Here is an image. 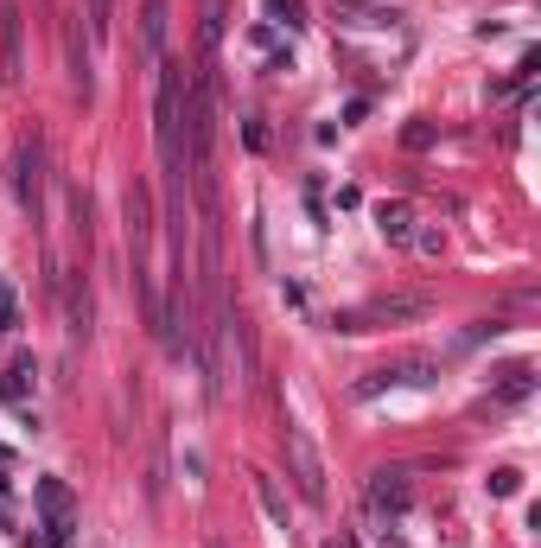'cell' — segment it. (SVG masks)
<instances>
[{
  "instance_id": "obj_1",
  "label": "cell",
  "mask_w": 541,
  "mask_h": 548,
  "mask_svg": "<svg viewBox=\"0 0 541 548\" xmlns=\"http://www.w3.org/2000/svg\"><path fill=\"white\" fill-rule=\"evenodd\" d=\"M281 453H287V472L300 485V498L319 510L325 504V459H319V447H312V434L300 421H281Z\"/></svg>"
},
{
  "instance_id": "obj_2",
  "label": "cell",
  "mask_w": 541,
  "mask_h": 548,
  "mask_svg": "<svg viewBox=\"0 0 541 548\" xmlns=\"http://www.w3.org/2000/svg\"><path fill=\"white\" fill-rule=\"evenodd\" d=\"M427 294H389L370 306H351V313H331V332H376V325H401V319H427Z\"/></svg>"
},
{
  "instance_id": "obj_3",
  "label": "cell",
  "mask_w": 541,
  "mask_h": 548,
  "mask_svg": "<svg viewBox=\"0 0 541 548\" xmlns=\"http://www.w3.org/2000/svg\"><path fill=\"white\" fill-rule=\"evenodd\" d=\"M13 198H20V211H32V217L45 211V141L39 134H26V141L13 147Z\"/></svg>"
},
{
  "instance_id": "obj_4",
  "label": "cell",
  "mask_w": 541,
  "mask_h": 548,
  "mask_svg": "<svg viewBox=\"0 0 541 548\" xmlns=\"http://www.w3.org/2000/svg\"><path fill=\"white\" fill-rule=\"evenodd\" d=\"M32 498H39V510H45V542L51 548H77V510H71L64 478H39V485H32Z\"/></svg>"
},
{
  "instance_id": "obj_5",
  "label": "cell",
  "mask_w": 541,
  "mask_h": 548,
  "mask_svg": "<svg viewBox=\"0 0 541 548\" xmlns=\"http://www.w3.org/2000/svg\"><path fill=\"white\" fill-rule=\"evenodd\" d=\"M433 376H440V364H433V357H401V364H382V370L363 376V383H357V402L382 396V389H427Z\"/></svg>"
},
{
  "instance_id": "obj_6",
  "label": "cell",
  "mask_w": 541,
  "mask_h": 548,
  "mask_svg": "<svg viewBox=\"0 0 541 548\" xmlns=\"http://www.w3.org/2000/svg\"><path fill=\"white\" fill-rule=\"evenodd\" d=\"M408 504H414V485H408V472H401V466L370 472V510L382 523H401V517H408Z\"/></svg>"
},
{
  "instance_id": "obj_7",
  "label": "cell",
  "mask_w": 541,
  "mask_h": 548,
  "mask_svg": "<svg viewBox=\"0 0 541 548\" xmlns=\"http://www.w3.org/2000/svg\"><path fill=\"white\" fill-rule=\"evenodd\" d=\"M0 77L7 83L26 77V13H20V0H0Z\"/></svg>"
},
{
  "instance_id": "obj_8",
  "label": "cell",
  "mask_w": 541,
  "mask_h": 548,
  "mask_svg": "<svg viewBox=\"0 0 541 548\" xmlns=\"http://www.w3.org/2000/svg\"><path fill=\"white\" fill-rule=\"evenodd\" d=\"M331 20L351 26V32H382V26H395L401 13L395 7H376V0H331Z\"/></svg>"
},
{
  "instance_id": "obj_9",
  "label": "cell",
  "mask_w": 541,
  "mask_h": 548,
  "mask_svg": "<svg viewBox=\"0 0 541 548\" xmlns=\"http://www.w3.org/2000/svg\"><path fill=\"white\" fill-rule=\"evenodd\" d=\"M166 13H172V0H141V58L147 64H160L166 58Z\"/></svg>"
},
{
  "instance_id": "obj_10",
  "label": "cell",
  "mask_w": 541,
  "mask_h": 548,
  "mask_svg": "<svg viewBox=\"0 0 541 548\" xmlns=\"http://www.w3.org/2000/svg\"><path fill=\"white\" fill-rule=\"evenodd\" d=\"M64 306H71V338H90V268H71L64 274Z\"/></svg>"
},
{
  "instance_id": "obj_11",
  "label": "cell",
  "mask_w": 541,
  "mask_h": 548,
  "mask_svg": "<svg viewBox=\"0 0 541 548\" xmlns=\"http://www.w3.org/2000/svg\"><path fill=\"white\" fill-rule=\"evenodd\" d=\"M32 383H39V357L20 351V357L7 364V376H0V396H7V402H26V396H32Z\"/></svg>"
},
{
  "instance_id": "obj_12",
  "label": "cell",
  "mask_w": 541,
  "mask_h": 548,
  "mask_svg": "<svg viewBox=\"0 0 541 548\" xmlns=\"http://www.w3.org/2000/svg\"><path fill=\"white\" fill-rule=\"evenodd\" d=\"M376 230L389 236V243H408V236H414V211H408L401 198H382V204H376Z\"/></svg>"
},
{
  "instance_id": "obj_13",
  "label": "cell",
  "mask_w": 541,
  "mask_h": 548,
  "mask_svg": "<svg viewBox=\"0 0 541 548\" xmlns=\"http://www.w3.org/2000/svg\"><path fill=\"white\" fill-rule=\"evenodd\" d=\"M83 26H90V45H109V32H115V0H83Z\"/></svg>"
},
{
  "instance_id": "obj_14",
  "label": "cell",
  "mask_w": 541,
  "mask_h": 548,
  "mask_svg": "<svg viewBox=\"0 0 541 548\" xmlns=\"http://www.w3.org/2000/svg\"><path fill=\"white\" fill-rule=\"evenodd\" d=\"M249 478H255V498H261V510H268V523L287 529V498H281V485H274L268 472H249Z\"/></svg>"
},
{
  "instance_id": "obj_15",
  "label": "cell",
  "mask_w": 541,
  "mask_h": 548,
  "mask_svg": "<svg viewBox=\"0 0 541 548\" xmlns=\"http://www.w3.org/2000/svg\"><path fill=\"white\" fill-rule=\"evenodd\" d=\"M223 20H230V7H223V0H204V26H198L204 58H217V45H223Z\"/></svg>"
},
{
  "instance_id": "obj_16",
  "label": "cell",
  "mask_w": 541,
  "mask_h": 548,
  "mask_svg": "<svg viewBox=\"0 0 541 548\" xmlns=\"http://www.w3.org/2000/svg\"><path fill=\"white\" fill-rule=\"evenodd\" d=\"M535 389V370L529 364H510V370H497V396H510V402H522Z\"/></svg>"
},
{
  "instance_id": "obj_17",
  "label": "cell",
  "mask_w": 541,
  "mask_h": 548,
  "mask_svg": "<svg viewBox=\"0 0 541 548\" xmlns=\"http://www.w3.org/2000/svg\"><path fill=\"white\" fill-rule=\"evenodd\" d=\"M261 13H268V26H306L300 0H261Z\"/></svg>"
},
{
  "instance_id": "obj_18",
  "label": "cell",
  "mask_w": 541,
  "mask_h": 548,
  "mask_svg": "<svg viewBox=\"0 0 541 548\" xmlns=\"http://www.w3.org/2000/svg\"><path fill=\"white\" fill-rule=\"evenodd\" d=\"M13 325H20V313H13V287H0V338H13Z\"/></svg>"
},
{
  "instance_id": "obj_19",
  "label": "cell",
  "mask_w": 541,
  "mask_h": 548,
  "mask_svg": "<svg viewBox=\"0 0 541 548\" xmlns=\"http://www.w3.org/2000/svg\"><path fill=\"white\" fill-rule=\"evenodd\" d=\"M516 485H522V472H491V498H516Z\"/></svg>"
},
{
  "instance_id": "obj_20",
  "label": "cell",
  "mask_w": 541,
  "mask_h": 548,
  "mask_svg": "<svg viewBox=\"0 0 541 548\" xmlns=\"http://www.w3.org/2000/svg\"><path fill=\"white\" fill-rule=\"evenodd\" d=\"M242 141H249V153H261V147H268V128L249 115V122H242Z\"/></svg>"
},
{
  "instance_id": "obj_21",
  "label": "cell",
  "mask_w": 541,
  "mask_h": 548,
  "mask_svg": "<svg viewBox=\"0 0 541 548\" xmlns=\"http://www.w3.org/2000/svg\"><path fill=\"white\" fill-rule=\"evenodd\" d=\"M401 141H408V147H414V153H421V147H433V122H414V128H408V134H401Z\"/></svg>"
},
{
  "instance_id": "obj_22",
  "label": "cell",
  "mask_w": 541,
  "mask_h": 548,
  "mask_svg": "<svg viewBox=\"0 0 541 548\" xmlns=\"http://www.w3.org/2000/svg\"><path fill=\"white\" fill-rule=\"evenodd\" d=\"M0 529H7V504H0Z\"/></svg>"
},
{
  "instance_id": "obj_23",
  "label": "cell",
  "mask_w": 541,
  "mask_h": 548,
  "mask_svg": "<svg viewBox=\"0 0 541 548\" xmlns=\"http://www.w3.org/2000/svg\"><path fill=\"white\" fill-rule=\"evenodd\" d=\"M325 548H351V542H325Z\"/></svg>"
},
{
  "instance_id": "obj_24",
  "label": "cell",
  "mask_w": 541,
  "mask_h": 548,
  "mask_svg": "<svg viewBox=\"0 0 541 548\" xmlns=\"http://www.w3.org/2000/svg\"><path fill=\"white\" fill-rule=\"evenodd\" d=\"M211 548H217V542H211Z\"/></svg>"
}]
</instances>
